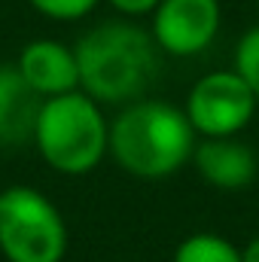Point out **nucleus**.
I'll list each match as a JSON object with an SVG mask.
<instances>
[{"instance_id":"f257e3e1","label":"nucleus","mask_w":259,"mask_h":262,"mask_svg":"<svg viewBox=\"0 0 259 262\" xmlns=\"http://www.w3.org/2000/svg\"><path fill=\"white\" fill-rule=\"evenodd\" d=\"M79 92L92 101L125 107L140 101L159 76V46L149 28L128 18H113L89 28L76 43Z\"/></svg>"},{"instance_id":"f03ea898","label":"nucleus","mask_w":259,"mask_h":262,"mask_svg":"<svg viewBox=\"0 0 259 262\" xmlns=\"http://www.w3.org/2000/svg\"><path fill=\"white\" fill-rule=\"evenodd\" d=\"M198 134L183 107L159 98L125 104L110 122V159L137 180H165L192 162Z\"/></svg>"},{"instance_id":"7ed1b4c3","label":"nucleus","mask_w":259,"mask_h":262,"mask_svg":"<svg viewBox=\"0 0 259 262\" xmlns=\"http://www.w3.org/2000/svg\"><path fill=\"white\" fill-rule=\"evenodd\" d=\"M40 159L64 177L92 174L110 156V119L85 92H67L43 101L34 128Z\"/></svg>"},{"instance_id":"20e7f679","label":"nucleus","mask_w":259,"mask_h":262,"mask_svg":"<svg viewBox=\"0 0 259 262\" xmlns=\"http://www.w3.org/2000/svg\"><path fill=\"white\" fill-rule=\"evenodd\" d=\"M70 247L58 204L34 186H6L0 198V253L6 262H64Z\"/></svg>"},{"instance_id":"39448f33","label":"nucleus","mask_w":259,"mask_h":262,"mask_svg":"<svg viewBox=\"0 0 259 262\" xmlns=\"http://www.w3.org/2000/svg\"><path fill=\"white\" fill-rule=\"evenodd\" d=\"M256 95L229 67L198 76L186 95L183 113L198 140L204 137H238L256 116Z\"/></svg>"},{"instance_id":"423d86ee","label":"nucleus","mask_w":259,"mask_h":262,"mask_svg":"<svg viewBox=\"0 0 259 262\" xmlns=\"http://www.w3.org/2000/svg\"><path fill=\"white\" fill-rule=\"evenodd\" d=\"M223 28L220 0H162L149 15V34L162 55H201Z\"/></svg>"},{"instance_id":"0eeeda50","label":"nucleus","mask_w":259,"mask_h":262,"mask_svg":"<svg viewBox=\"0 0 259 262\" xmlns=\"http://www.w3.org/2000/svg\"><path fill=\"white\" fill-rule=\"evenodd\" d=\"M15 67L21 79L43 98H58L67 92H79V67H76V52L55 37H37L21 46Z\"/></svg>"},{"instance_id":"6e6552de","label":"nucleus","mask_w":259,"mask_h":262,"mask_svg":"<svg viewBox=\"0 0 259 262\" xmlns=\"http://www.w3.org/2000/svg\"><path fill=\"white\" fill-rule=\"evenodd\" d=\"M192 168L207 186L223 189V192H235V189L250 186L259 174L256 152L247 143H241L238 137L198 140L192 152Z\"/></svg>"},{"instance_id":"1a4fd4ad","label":"nucleus","mask_w":259,"mask_h":262,"mask_svg":"<svg viewBox=\"0 0 259 262\" xmlns=\"http://www.w3.org/2000/svg\"><path fill=\"white\" fill-rule=\"evenodd\" d=\"M43 98L21 79L15 64H0V146L18 149L34 143Z\"/></svg>"},{"instance_id":"9d476101","label":"nucleus","mask_w":259,"mask_h":262,"mask_svg":"<svg viewBox=\"0 0 259 262\" xmlns=\"http://www.w3.org/2000/svg\"><path fill=\"white\" fill-rule=\"evenodd\" d=\"M171 262H241V247L217 232H192L174 247Z\"/></svg>"},{"instance_id":"9b49d317","label":"nucleus","mask_w":259,"mask_h":262,"mask_svg":"<svg viewBox=\"0 0 259 262\" xmlns=\"http://www.w3.org/2000/svg\"><path fill=\"white\" fill-rule=\"evenodd\" d=\"M232 70L250 85V92L259 101V25H253L250 31L241 34L235 55H232Z\"/></svg>"},{"instance_id":"f8f14e48","label":"nucleus","mask_w":259,"mask_h":262,"mask_svg":"<svg viewBox=\"0 0 259 262\" xmlns=\"http://www.w3.org/2000/svg\"><path fill=\"white\" fill-rule=\"evenodd\" d=\"M104 0H28V6L46 18L55 21H79L89 12H95V6Z\"/></svg>"},{"instance_id":"ddd939ff","label":"nucleus","mask_w":259,"mask_h":262,"mask_svg":"<svg viewBox=\"0 0 259 262\" xmlns=\"http://www.w3.org/2000/svg\"><path fill=\"white\" fill-rule=\"evenodd\" d=\"M104 3H107L119 18L137 21V18H143V15H153L162 0H104Z\"/></svg>"},{"instance_id":"4468645a","label":"nucleus","mask_w":259,"mask_h":262,"mask_svg":"<svg viewBox=\"0 0 259 262\" xmlns=\"http://www.w3.org/2000/svg\"><path fill=\"white\" fill-rule=\"evenodd\" d=\"M241 262H259V235H253V238L241 247Z\"/></svg>"},{"instance_id":"2eb2a0df","label":"nucleus","mask_w":259,"mask_h":262,"mask_svg":"<svg viewBox=\"0 0 259 262\" xmlns=\"http://www.w3.org/2000/svg\"><path fill=\"white\" fill-rule=\"evenodd\" d=\"M0 198H3V189H0Z\"/></svg>"},{"instance_id":"dca6fc26","label":"nucleus","mask_w":259,"mask_h":262,"mask_svg":"<svg viewBox=\"0 0 259 262\" xmlns=\"http://www.w3.org/2000/svg\"><path fill=\"white\" fill-rule=\"evenodd\" d=\"M256 9H259V0H256Z\"/></svg>"}]
</instances>
